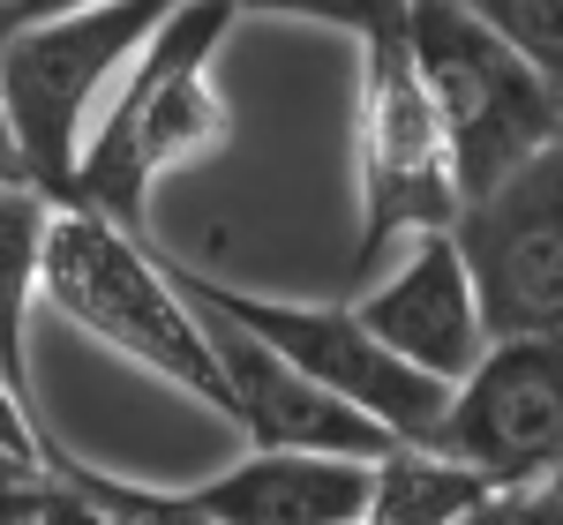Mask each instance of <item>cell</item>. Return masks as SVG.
<instances>
[{
  "mask_svg": "<svg viewBox=\"0 0 563 525\" xmlns=\"http://www.w3.org/2000/svg\"><path fill=\"white\" fill-rule=\"evenodd\" d=\"M233 23L241 15L225 0H174L158 15V31L135 45L129 76L106 98V113L84 143V166H76V203L84 211L113 219L121 233H143L158 180L211 158L225 143L218 53L233 38Z\"/></svg>",
  "mask_w": 563,
  "mask_h": 525,
  "instance_id": "6da1fadb",
  "label": "cell"
},
{
  "mask_svg": "<svg viewBox=\"0 0 563 525\" xmlns=\"http://www.w3.org/2000/svg\"><path fill=\"white\" fill-rule=\"evenodd\" d=\"M38 308H53L60 323H76L98 346H113L121 360H135L143 376L174 383L203 413L233 421L203 308L174 286V262L143 233H121L113 219H98L84 203H53L45 262H38Z\"/></svg>",
  "mask_w": 563,
  "mask_h": 525,
  "instance_id": "7a4b0ae2",
  "label": "cell"
},
{
  "mask_svg": "<svg viewBox=\"0 0 563 525\" xmlns=\"http://www.w3.org/2000/svg\"><path fill=\"white\" fill-rule=\"evenodd\" d=\"M166 8L174 0H98V8L15 23L0 38V113L15 135V166L38 196L76 203L84 143Z\"/></svg>",
  "mask_w": 563,
  "mask_h": 525,
  "instance_id": "3957f363",
  "label": "cell"
},
{
  "mask_svg": "<svg viewBox=\"0 0 563 525\" xmlns=\"http://www.w3.org/2000/svg\"><path fill=\"white\" fill-rule=\"evenodd\" d=\"M361 83H353V262L346 286L361 293L413 233H443L459 219V174L435 121L421 68L406 53V15L353 38Z\"/></svg>",
  "mask_w": 563,
  "mask_h": 525,
  "instance_id": "277c9868",
  "label": "cell"
},
{
  "mask_svg": "<svg viewBox=\"0 0 563 525\" xmlns=\"http://www.w3.org/2000/svg\"><path fill=\"white\" fill-rule=\"evenodd\" d=\"M406 53H413L421 90L443 121L459 203L488 196L541 143L563 135V98L488 23H474L459 0H406Z\"/></svg>",
  "mask_w": 563,
  "mask_h": 525,
  "instance_id": "5b68a950",
  "label": "cell"
},
{
  "mask_svg": "<svg viewBox=\"0 0 563 525\" xmlns=\"http://www.w3.org/2000/svg\"><path fill=\"white\" fill-rule=\"evenodd\" d=\"M166 262H174V286L196 308L241 323V331L263 338L278 360H294L308 383H323L331 398H346L353 413H368L390 443H429L435 450L451 383L406 368V360L353 315V301H278V293H241V286H225V278H211V270H196V262H180V256H166Z\"/></svg>",
  "mask_w": 563,
  "mask_h": 525,
  "instance_id": "8992f818",
  "label": "cell"
},
{
  "mask_svg": "<svg viewBox=\"0 0 563 525\" xmlns=\"http://www.w3.org/2000/svg\"><path fill=\"white\" fill-rule=\"evenodd\" d=\"M451 241L466 256L488 338H556L563 346V135L519 174L459 203Z\"/></svg>",
  "mask_w": 563,
  "mask_h": 525,
  "instance_id": "52a82bcc",
  "label": "cell"
},
{
  "mask_svg": "<svg viewBox=\"0 0 563 525\" xmlns=\"http://www.w3.org/2000/svg\"><path fill=\"white\" fill-rule=\"evenodd\" d=\"M435 450L474 466L496 495H519V488L563 473V346L556 338H488V353L451 383Z\"/></svg>",
  "mask_w": 563,
  "mask_h": 525,
  "instance_id": "ba28073f",
  "label": "cell"
},
{
  "mask_svg": "<svg viewBox=\"0 0 563 525\" xmlns=\"http://www.w3.org/2000/svg\"><path fill=\"white\" fill-rule=\"evenodd\" d=\"M353 315L384 338L406 368H421L435 383H459L488 353V323H481L474 278H466V256L443 233H413L398 256L353 293Z\"/></svg>",
  "mask_w": 563,
  "mask_h": 525,
  "instance_id": "9c48e42d",
  "label": "cell"
},
{
  "mask_svg": "<svg viewBox=\"0 0 563 525\" xmlns=\"http://www.w3.org/2000/svg\"><path fill=\"white\" fill-rule=\"evenodd\" d=\"M203 331H211V353L225 368V398H233V428L263 450H339V458H384L390 436L353 413L346 398H331L323 383H308L294 360L249 338L241 323H225L203 308Z\"/></svg>",
  "mask_w": 563,
  "mask_h": 525,
  "instance_id": "30bf717a",
  "label": "cell"
},
{
  "mask_svg": "<svg viewBox=\"0 0 563 525\" xmlns=\"http://www.w3.org/2000/svg\"><path fill=\"white\" fill-rule=\"evenodd\" d=\"M368 466L339 450H263L218 466L211 481L180 488L203 525H361L368 511Z\"/></svg>",
  "mask_w": 563,
  "mask_h": 525,
  "instance_id": "8fae6325",
  "label": "cell"
},
{
  "mask_svg": "<svg viewBox=\"0 0 563 525\" xmlns=\"http://www.w3.org/2000/svg\"><path fill=\"white\" fill-rule=\"evenodd\" d=\"M45 225H53V196H38L31 180H0V368L15 398L38 405V383H31V315H38V262H45Z\"/></svg>",
  "mask_w": 563,
  "mask_h": 525,
  "instance_id": "7c38bea8",
  "label": "cell"
},
{
  "mask_svg": "<svg viewBox=\"0 0 563 525\" xmlns=\"http://www.w3.org/2000/svg\"><path fill=\"white\" fill-rule=\"evenodd\" d=\"M481 503H496V488L474 466H459L451 450H429V443H390L368 466L361 525H466Z\"/></svg>",
  "mask_w": 563,
  "mask_h": 525,
  "instance_id": "4fadbf2b",
  "label": "cell"
},
{
  "mask_svg": "<svg viewBox=\"0 0 563 525\" xmlns=\"http://www.w3.org/2000/svg\"><path fill=\"white\" fill-rule=\"evenodd\" d=\"M459 8H466L474 23H488V31L563 98V0H459Z\"/></svg>",
  "mask_w": 563,
  "mask_h": 525,
  "instance_id": "5bb4252c",
  "label": "cell"
},
{
  "mask_svg": "<svg viewBox=\"0 0 563 525\" xmlns=\"http://www.w3.org/2000/svg\"><path fill=\"white\" fill-rule=\"evenodd\" d=\"M233 15H286V23H323L339 38H368L406 15V0H225Z\"/></svg>",
  "mask_w": 563,
  "mask_h": 525,
  "instance_id": "9a60e30c",
  "label": "cell"
},
{
  "mask_svg": "<svg viewBox=\"0 0 563 525\" xmlns=\"http://www.w3.org/2000/svg\"><path fill=\"white\" fill-rule=\"evenodd\" d=\"M0 443H8L15 458H38V466H53V473L68 466V450L53 443V428H45L38 413H31V405L15 398V383H8V368H0Z\"/></svg>",
  "mask_w": 563,
  "mask_h": 525,
  "instance_id": "2e32d148",
  "label": "cell"
},
{
  "mask_svg": "<svg viewBox=\"0 0 563 525\" xmlns=\"http://www.w3.org/2000/svg\"><path fill=\"white\" fill-rule=\"evenodd\" d=\"M68 8H98V0H8L15 23H38V15H68Z\"/></svg>",
  "mask_w": 563,
  "mask_h": 525,
  "instance_id": "e0dca14e",
  "label": "cell"
},
{
  "mask_svg": "<svg viewBox=\"0 0 563 525\" xmlns=\"http://www.w3.org/2000/svg\"><path fill=\"white\" fill-rule=\"evenodd\" d=\"M0 180H23V166H15V135H8V113H0Z\"/></svg>",
  "mask_w": 563,
  "mask_h": 525,
  "instance_id": "ac0fdd59",
  "label": "cell"
},
{
  "mask_svg": "<svg viewBox=\"0 0 563 525\" xmlns=\"http://www.w3.org/2000/svg\"><path fill=\"white\" fill-rule=\"evenodd\" d=\"M8 31H15V15H8V0H0V38H8Z\"/></svg>",
  "mask_w": 563,
  "mask_h": 525,
  "instance_id": "d6986e66",
  "label": "cell"
}]
</instances>
